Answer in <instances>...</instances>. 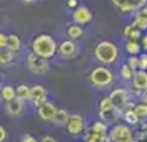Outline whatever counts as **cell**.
Instances as JSON below:
<instances>
[{
  "instance_id": "6da1fadb",
  "label": "cell",
  "mask_w": 147,
  "mask_h": 142,
  "mask_svg": "<svg viewBox=\"0 0 147 142\" xmlns=\"http://www.w3.org/2000/svg\"><path fill=\"white\" fill-rule=\"evenodd\" d=\"M58 51V43L48 33H40L32 40V53L40 56L43 60H51Z\"/></svg>"
},
{
  "instance_id": "7a4b0ae2",
  "label": "cell",
  "mask_w": 147,
  "mask_h": 142,
  "mask_svg": "<svg viewBox=\"0 0 147 142\" xmlns=\"http://www.w3.org/2000/svg\"><path fill=\"white\" fill-rule=\"evenodd\" d=\"M94 58L102 66H109L119 61V46L113 41H99L94 46Z\"/></svg>"
},
{
  "instance_id": "3957f363",
  "label": "cell",
  "mask_w": 147,
  "mask_h": 142,
  "mask_svg": "<svg viewBox=\"0 0 147 142\" xmlns=\"http://www.w3.org/2000/svg\"><path fill=\"white\" fill-rule=\"evenodd\" d=\"M88 81H89V84H91L93 88L102 91V89L111 88L114 84V73L107 66L99 65V66L93 68V69L88 73Z\"/></svg>"
},
{
  "instance_id": "277c9868",
  "label": "cell",
  "mask_w": 147,
  "mask_h": 142,
  "mask_svg": "<svg viewBox=\"0 0 147 142\" xmlns=\"http://www.w3.org/2000/svg\"><path fill=\"white\" fill-rule=\"evenodd\" d=\"M109 141L111 142H134V132L132 127L127 124H116L113 127H109Z\"/></svg>"
},
{
  "instance_id": "5b68a950",
  "label": "cell",
  "mask_w": 147,
  "mask_h": 142,
  "mask_svg": "<svg viewBox=\"0 0 147 142\" xmlns=\"http://www.w3.org/2000/svg\"><path fill=\"white\" fill-rule=\"evenodd\" d=\"M86 129H88L86 119L81 114H71L66 122V126H65V131H66V134L69 137H81L86 132Z\"/></svg>"
},
{
  "instance_id": "8992f818",
  "label": "cell",
  "mask_w": 147,
  "mask_h": 142,
  "mask_svg": "<svg viewBox=\"0 0 147 142\" xmlns=\"http://www.w3.org/2000/svg\"><path fill=\"white\" fill-rule=\"evenodd\" d=\"M27 68L36 76H43L50 71V61L43 60L40 56H36L35 53H30L27 56Z\"/></svg>"
},
{
  "instance_id": "52a82bcc",
  "label": "cell",
  "mask_w": 147,
  "mask_h": 142,
  "mask_svg": "<svg viewBox=\"0 0 147 142\" xmlns=\"http://www.w3.org/2000/svg\"><path fill=\"white\" fill-rule=\"evenodd\" d=\"M121 13H137L147 5V0H111Z\"/></svg>"
},
{
  "instance_id": "ba28073f",
  "label": "cell",
  "mask_w": 147,
  "mask_h": 142,
  "mask_svg": "<svg viewBox=\"0 0 147 142\" xmlns=\"http://www.w3.org/2000/svg\"><path fill=\"white\" fill-rule=\"evenodd\" d=\"M129 91H131L132 96H137V98L144 96V93L147 91V71H144V69H137L136 71Z\"/></svg>"
},
{
  "instance_id": "9c48e42d",
  "label": "cell",
  "mask_w": 147,
  "mask_h": 142,
  "mask_svg": "<svg viewBox=\"0 0 147 142\" xmlns=\"http://www.w3.org/2000/svg\"><path fill=\"white\" fill-rule=\"evenodd\" d=\"M109 98H111V101H113L114 108L124 111L126 104L131 101V91L127 88H114L113 91L109 93Z\"/></svg>"
},
{
  "instance_id": "30bf717a",
  "label": "cell",
  "mask_w": 147,
  "mask_h": 142,
  "mask_svg": "<svg viewBox=\"0 0 147 142\" xmlns=\"http://www.w3.org/2000/svg\"><path fill=\"white\" fill-rule=\"evenodd\" d=\"M78 53H80V48H78V45L74 41L65 40V41H61V43H58L56 55L60 56L61 60H74L78 56Z\"/></svg>"
},
{
  "instance_id": "8fae6325",
  "label": "cell",
  "mask_w": 147,
  "mask_h": 142,
  "mask_svg": "<svg viewBox=\"0 0 147 142\" xmlns=\"http://www.w3.org/2000/svg\"><path fill=\"white\" fill-rule=\"evenodd\" d=\"M3 111H5V114H7L8 117H22V116L27 112V106H25V101L15 98L13 101L5 102Z\"/></svg>"
},
{
  "instance_id": "7c38bea8",
  "label": "cell",
  "mask_w": 147,
  "mask_h": 142,
  "mask_svg": "<svg viewBox=\"0 0 147 142\" xmlns=\"http://www.w3.org/2000/svg\"><path fill=\"white\" fill-rule=\"evenodd\" d=\"M32 104H33L35 109H40L43 104H47L48 102V91L45 86H41V84H35L32 86Z\"/></svg>"
},
{
  "instance_id": "4fadbf2b",
  "label": "cell",
  "mask_w": 147,
  "mask_h": 142,
  "mask_svg": "<svg viewBox=\"0 0 147 142\" xmlns=\"http://www.w3.org/2000/svg\"><path fill=\"white\" fill-rule=\"evenodd\" d=\"M98 116H99V121L106 122L109 127H113L116 124H119V121H122V111L117 108L107 109V111H99Z\"/></svg>"
},
{
  "instance_id": "5bb4252c",
  "label": "cell",
  "mask_w": 147,
  "mask_h": 142,
  "mask_svg": "<svg viewBox=\"0 0 147 142\" xmlns=\"http://www.w3.org/2000/svg\"><path fill=\"white\" fill-rule=\"evenodd\" d=\"M71 17H73V23L81 25V27L89 23V22H93V12L88 7H84V5H78V7L74 8Z\"/></svg>"
},
{
  "instance_id": "9a60e30c",
  "label": "cell",
  "mask_w": 147,
  "mask_h": 142,
  "mask_svg": "<svg viewBox=\"0 0 147 142\" xmlns=\"http://www.w3.org/2000/svg\"><path fill=\"white\" fill-rule=\"evenodd\" d=\"M56 109H58V106H56L53 101H48L47 104H43L40 109H36V112H38V117H40L41 121L51 122L55 114H56Z\"/></svg>"
},
{
  "instance_id": "2e32d148",
  "label": "cell",
  "mask_w": 147,
  "mask_h": 142,
  "mask_svg": "<svg viewBox=\"0 0 147 142\" xmlns=\"http://www.w3.org/2000/svg\"><path fill=\"white\" fill-rule=\"evenodd\" d=\"M122 36H124V40L126 41H140V38H142V32L137 30L132 23H129V25H126L124 30H122Z\"/></svg>"
},
{
  "instance_id": "e0dca14e",
  "label": "cell",
  "mask_w": 147,
  "mask_h": 142,
  "mask_svg": "<svg viewBox=\"0 0 147 142\" xmlns=\"http://www.w3.org/2000/svg\"><path fill=\"white\" fill-rule=\"evenodd\" d=\"M69 112H68L66 108H58L56 109V114H55L53 121H51V124L53 126H56V127H65L66 126L68 119H69Z\"/></svg>"
},
{
  "instance_id": "ac0fdd59",
  "label": "cell",
  "mask_w": 147,
  "mask_h": 142,
  "mask_svg": "<svg viewBox=\"0 0 147 142\" xmlns=\"http://www.w3.org/2000/svg\"><path fill=\"white\" fill-rule=\"evenodd\" d=\"M66 35H68V40L71 41H80L83 36H84V28L81 27V25H76V23H73V25H69V27L66 28Z\"/></svg>"
},
{
  "instance_id": "d6986e66",
  "label": "cell",
  "mask_w": 147,
  "mask_h": 142,
  "mask_svg": "<svg viewBox=\"0 0 147 142\" xmlns=\"http://www.w3.org/2000/svg\"><path fill=\"white\" fill-rule=\"evenodd\" d=\"M0 98H2V99H3L5 102L13 101L15 98H17V91H15V86H12V84H3V86L0 88Z\"/></svg>"
},
{
  "instance_id": "ffe728a7",
  "label": "cell",
  "mask_w": 147,
  "mask_h": 142,
  "mask_svg": "<svg viewBox=\"0 0 147 142\" xmlns=\"http://www.w3.org/2000/svg\"><path fill=\"white\" fill-rule=\"evenodd\" d=\"M15 91H17V98L22 99V101H30L32 99V86H28V84H18V86H15Z\"/></svg>"
},
{
  "instance_id": "44dd1931",
  "label": "cell",
  "mask_w": 147,
  "mask_h": 142,
  "mask_svg": "<svg viewBox=\"0 0 147 142\" xmlns=\"http://www.w3.org/2000/svg\"><path fill=\"white\" fill-rule=\"evenodd\" d=\"M134 75H136V69H132V68L129 66L127 63L121 65V68H119V78L122 79V81H126V83L131 81V83H132Z\"/></svg>"
},
{
  "instance_id": "7402d4cb",
  "label": "cell",
  "mask_w": 147,
  "mask_h": 142,
  "mask_svg": "<svg viewBox=\"0 0 147 142\" xmlns=\"http://www.w3.org/2000/svg\"><path fill=\"white\" fill-rule=\"evenodd\" d=\"M124 50L129 56H139L142 51V46H140V41H126Z\"/></svg>"
},
{
  "instance_id": "603a6c76",
  "label": "cell",
  "mask_w": 147,
  "mask_h": 142,
  "mask_svg": "<svg viewBox=\"0 0 147 142\" xmlns=\"http://www.w3.org/2000/svg\"><path fill=\"white\" fill-rule=\"evenodd\" d=\"M134 112H136V116L139 117V121H147V102L146 101H137L136 102V106H134Z\"/></svg>"
},
{
  "instance_id": "cb8c5ba5",
  "label": "cell",
  "mask_w": 147,
  "mask_h": 142,
  "mask_svg": "<svg viewBox=\"0 0 147 142\" xmlns=\"http://www.w3.org/2000/svg\"><path fill=\"white\" fill-rule=\"evenodd\" d=\"M122 121H124V124H127V126H137L139 124V117L136 116V112H134V109H127V111H124L122 112Z\"/></svg>"
},
{
  "instance_id": "d4e9b609",
  "label": "cell",
  "mask_w": 147,
  "mask_h": 142,
  "mask_svg": "<svg viewBox=\"0 0 147 142\" xmlns=\"http://www.w3.org/2000/svg\"><path fill=\"white\" fill-rule=\"evenodd\" d=\"M22 48V40L18 35H8V40H7V50L10 51H18Z\"/></svg>"
},
{
  "instance_id": "484cf974",
  "label": "cell",
  "mask_w": 147,
  "mask_h": 142,
  "mask_svg": "<svg viewBox=\"0 0 147 142\" xmlns=\"http://www.w3.org/2000/svg\"><path fill=\"white\" fill-rule=\"evenodd\" d=\"M132 25L137 28V30H140V32H146V30H147V17L140 15L139 12H137V13H134Z\"/></svg>"
},
{
  "instance_id": "4316f807",
  "label": "cell",
  "mask_w": 147,
  "mask_h": 142,
  "mask_svg": "<svg viewBox=\"0 0 147 142\" xmlns=\"http://www.w3.org/2000/svg\"><path fill=\"white\" fill-rule=\"evenodd\" d=\"M13 58H15L13 51H10L7 48L0 50V66H8V65L13 61Z\"/></svg>"
},
{
  "instance_id": "83f0119b",
  "label": "cell",
  "mask_w": 147,
  "mask_h": 142,
  "mask_svg": "<svg viewBox=\"0 0 147 142\" xmlns=\"http://www.w3.org/2000/svg\"><path fill=\"white\" fill-rule=\"evenodd\" d=\"M114 104L111 101V98L109 96H104V98H101L99 102H98V109L99 111H107V109H113Z\"/></svg>"
},
{
  "instance_id": "f1b7e54d",
  "label": "cell",
  "mask_w": 147,
  "mask_h": 142,
  "mask_svg": "<svg viewBox=\"0 0 147 142\" xmlns=\"http://www.w3.org/2000/svg\"><path fill=\"white\" fill-rule=\"evenodd\" d=\"M127 65L132 68V69H139V56H129L127 58Z\"/></svg>"
},
{
  "instance_id": "f546056e",
  "label": "cell",
  "mask_w": 147,
  "mask_h": 142,
  "mask_svg": "<svg viewBox=\"0 0 147 142\" xmlns=\"http://www.w3.org/2000/svg\"><path fill=\"white\" fill-rule=\"evenodd\" d=\"M139 69L147 71V53L139 55Z\"/></svg>"
},
{
  "instance_id": "4dcf8cb0",
  "label": "cell",
  "mask_w": 147,
  "mask_h": 142,
  "mask_svg": "<svg viewBox=\"0 0 147 142\" xmlns=\"http://www.w3.org/2000/svg\"><path fill=\"white\" fill-rule=\"evenodd\" d=\"M7 40H8V35H5V33H0V50L7 48Z\"/></svg>"
},
{
  "instance_id": "1f68e13d",
  "label": "cell",
  "mask_w": 147,
  "mask_h": 142,
  "mask_svg": "<svg viewBox=\"0 0 147 142\" xmlns=\"http://www.w3.org/2000/svg\"><path fill=\"white\" fill-rule=\"evenodd\" d=\"M20 142H38V141H36V137H33L32 134H25L20 139Z\"/></svg>"
},
{
  "instance_id": "d6a6232c",
  "label": "cell",
  "mask_w": 147,
  "mask_h": 142,
  "mask_svg": "<svg viewBox=\"0 0 147 142\" xmlns=\"http://www.w3.org/2000/svg\"><path fill=\"white\" fill-rule=\"evenodd\" d=\"M140 46H142V50L147 53V33H144L142 38H140Z\"/></svg>"
},
{
  "instance_id": "836d02e7",
  "label": "cell",
  "mask_w": 147,
  "mask_h": 142,
  "mask_svg": "<svg viewBox=\"0 0 147 142\" xmlns=\"http://www.w3.org/2000/svg\"><path fill=\"white\" fill-rule=\"evenodd\" d=\"M5 139H7V131L3 126H0V142H5Z\"/></svg>"
},
{
  "instance_id": "e575fe53",
  "label": "cell",
  "mask_w": 147,
  "mask_h": 142,
  "mask_svg": "<svg viewBox=\"0 0 147 142\" xmlns=\"http://www.w3.org/2000/svg\"><path fill=\"white\" fill-rule=\"evenodd\" d=\"M40 142H58V141H56V139H55V137H53V135H43V137H41V141Z\"/></svg>"
},
{
  "instance_id": "d590c367",
  "label": "cell",
  "mask_w": 147,
  "mask_h": 142,
  "mask_svg": "<svg viewBox=\"0 0 147 142\" xmlns=\"http://www.w3.org/2000/svg\"><path fill=\"white\" fill-rule=\"evenodd\" d=\"M66 5L69 8H76L78 7V0H66Z\"/></svg>"
},
{
  "instance_id": "8d00e7d4",
  "label": "cell",
  "mask_w": 147,
  "mask_h": 142,
  "mask_svg": "<svg viewBox=\"0 0 147 142\" xmlns=\"http://www.w3.org/2000/svg\"><path fill=\"white\" fill-rule=\"evenodd\" d=\"M139 13H140V15H144V17H147V5H146V7H142V10H140Z\"/></svg>"
},
{
  "instance_id": "74e56055",
  "label": "cell",
  "mask_w": 147,
  "mask_h": 142,
  "mask_svg": "<svg viewBox=\"0 0 147 142\" xmlns=\"http://www.w3.org/2000/svg\"><path fill=\"white\" fill-rule=\"evenodd\" d=\"M142 101H146V102H147V91L144 93V96H142Z\"/></svg>"
},
{
  "instance_id": "f35d334b",
  "label": "cell",
  "mask_w": 147,
  "mask_h": 142,
  "mask_svg": "<svg viewBox=\"0 0 147 142\" xmlns=\"http://www.w3.org/2000/svg\"><path fill=\"white\" fill-rule=\"evenodd\" d=\"M22 2H25V3H32L33 0H22Z\"/></svg>"
},
{
  "instance_id": "ab89813d",
  "label": "cell",
  "mask_w": 147,
  "mask_h": 142,
  "mask_svg": "<svg viewBox=\"0 0 147 142\" xmlns=\"http://www.w3.org/2000/svg\"><path fill=\"white\" fill-rule=\"evenodd\" d=\"M0 84H2V76H0Z\"/></svg>"
},
{
  "instance_id": "60d3db41",
  "label": "cell",
  "mask_w": 147,
  "mask_h": 142,
  "mask_svg": "<svg viewBox=\"0 0 147 142\" xmlns=\"http://www.w3.org/2000/svg\"><path fill=\"white\" fill-rule=\"evenodd\" d=\"M0 99H2V98H0Z\"/></svg>"
}]
</instances>
